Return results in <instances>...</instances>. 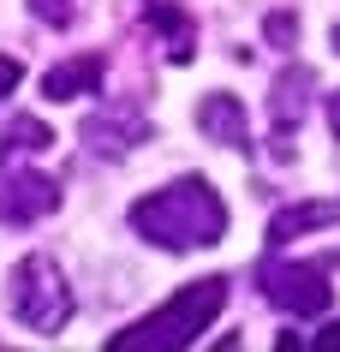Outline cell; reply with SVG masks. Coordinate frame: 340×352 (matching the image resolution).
Returning a JSON list of instances; mask_svg holds the SVG:
<instances>
[{"mask_svg":"<svg viewBox=\"0 0 340 352\" xmlns=\"http://www.w3.org/2000/svg\"><path fill=\"white\" fill-rule=\"evenodd\" d=\"M132 227H137V239L161 245V251H203V245H221L227 204H221V191L209 186V179L185 173V179H173V186L137 197Z\"/></svg>","mask_w":340,"mask_h":352,"instance_id":"1","label":"cell"},{"mask_svg":"<svg viewBox=\"0 0 340 352\" xmlns=\"http://www.w3.org/2000/svg\"><path fill=\"white\" fill-rule=\"evenodd\" d=\"M221 311H227V275L185 280L161 311H150L144 322H132L126 334H113L108 346L113 352H173V346H191V340H203V329Z\"/></svg>","mask_w":340,"mask_h":352,"instance_id":"2","label":"cell"},{"mask_svg":"<svg viewBox=\"0 0 340 352\" xmlns=\"http://www.w3.org/2000/svg\"><path fill=\"white\" fill-rule=\"evenodd\" d=\"M6 311L19 316L30 334H60L72 322V287H66V275H60V263L48 251H30L12 269V280H6Z\"/></svg>","mask_w":340,"mask_h":352,"instance_id":"3","label":"cell"},{"mask_svg":"<svg viewBox=\"0 0 340 352\" xmlns=\"http://www.w3.org/2000/svg\"><path fill=\"white\" fill-rule=\"evenodd\" d=\"M257 287H263V298L275 305V311L286 316H322L328 311V298H335V287H328V257H269L263 269H257Z\"/></svg>","mask_w":340,"mask_h":352,"instance_id":"4","label":"cell"},{"mask_svg":"<svg viewBox=\"0 0 340 352\" xmlns=\"http://www.w3.org/2000/svg\"><path fill=\"white\" fill-rule=\"evenodd\" d=\"M60 209V179H48L42 167L19 162V149L0 144V221L6 227H30L42 215Z\"/></svg>","mask_w":340,"mask_h":352,"instance_id":"5","label":"cell"},{"mask_svg":"<svg viewBox=\"0 0 340 352\" xmlns=\"http://www.w3.org/2000/svg\"><path fill=\"white\" fill-rule=\"evenodd\" d=\"M78 138H84L95 155H126L132 144H144V138H150V120H144L132 102H108L102 113H90V120L78 126Z\"/></svg>","mask_w":340,"mask_h":352,"instance_id":"6","label":"cell"},{"mask_svg":"<svg viewBox=\"0 0 340 352\" xmlns=\"http://www.w3.org/2000/svg\"><path fill=\"white\" fill-rule=\"evenodd\" d=\"M310 84H317V78L304 72V66H286V72L275 78V96H269V126H275V138H286L293 126H304V108H310Z\"/></svg>","mask_w":340,"mask_h":352,"instance_id":"7","label":"cell"},{"mask_svg":"<svg viewBox=\"0 0 340 352\" xmlns=\"http://www.w3.org/2000/svg\"><path fill=\"white\" fill-rule=\"evenodd\" d=\"M197 126H203L209 144H227V149H245L251 144V120H245V108H239V96H203Z\"/></svg>","mask_w":340,"mask_h":352,"instance_id":"8","label":"cell"},{"mask_svg":"<svg viewBox=\"0 0 340 352\" xmlns=\"http://www.w3.org/2000/svg\"><path fill=\"white\" fill-rule=\"evenodd\" d=\"M102 72H108V54H78V60H60L54 72L42 78V90L54 96V102H72V96H95Z\"/></svg>","mask_w":340,"mask_h":352,"instance_id":"9","label":"cell"},{"mask_svg":"<svg viewBox=\"0 0 340 352\" xmlns=\"http://www.w3.org/2000/svg\"><path fill=\"white\" fill-rule=\"evenodd\" d=\"M144 24H150L155 36H168V54L173 60H191V42H197L191 12H179L173 0H144Z\"/></svg>","mask_w":340,"mask_h":352,"instance_id":"10","label":"cell"},{"mask_svg":"<svg viewBox=\"0 0 340 352\" xmlns=\"http://www.w3.org/2000/svg\"><path fill=\"white\" fill-rule=\"evenodd\" d=\"M340 221V204H286L275 221H269V245L281 251L293 233H317V227H335Z\"/></svg>","mask_w":340,"mask_h":352,"instance_id":"11","label":"cell"},{"mask_svg":"<svg viewBox=\"0 0 340 352\" xmlns=\"http://www.w3.org/2000/svg\"><path fill=\"white\" fill-rule=\"evenodd\" d=\"M30 12H36L42 24H54V30H72V24L84 19V0H30Z\"/></svg>","mask_w":340,"mask_h":352,"instance_id":"12","label":"cell"},{"mask_svg":"<svg viewBox=\"0 0 340 352\" xmlns=\"http://www.w3.org/2000/svg\"><path fill=\"white\" fill-rule=\"evenodd\" d=\"M263 30H269V42H275V48H286V42H293V30H299V19H293V12H275Z\"/></svg>","mask_w":340,"mask_h":352,"instance_id":"13","label":"cell"},{"mask_svg":"<svg viewBox=\"0 0 340 352\" xmlns=\"http://www.w3.org/2000/svg\"><path fill=\"white\" fill-rule=\"evenodd\" d=\"M19 78H24V66H19L12 54H0V102H6V96L19 90Z\"/></svg>","mask_w":340,"mask_h":352,"instance_id":"14","label":"cell"},{"mask_svg":"<svg viewBox=\"0 0 340 352\" xmlns=\"http://www.w3.org/2000/svg\"><path fill=\"white\" fill-rule=\"evenodd\" d=\"M310 346H317V352H340V322H328V329H322Z\"/></svg>","mask_w":340,"mask_h":352,"instance_id":"15","label":"cell"},{"mask_svg":"<svg viewBox=\"0 0 340 352\" xmlns=\"http://www.w3.org/2000/svg\"><path fill=\"white\" fill-rule=\"evenodd\" d=\"M328 120H335V131H340V96H335V102H328Z\"/></svg>","mask_w":340,"mask_h":352,"instance_id":"16","label":"cell"},{"mask_svg":"<svg viewBox=\"0 0 340 352\" xmlns=\"http://www.w3.org/2000/svg\"><path fill=\"white\" fill-rule=\"evenodd\" d=\"M335 54H340V24H335Z\"/></svg>","mask_w":340,"mask_h":352,"instance_id":"17","label":"cell"}]
</instances>
